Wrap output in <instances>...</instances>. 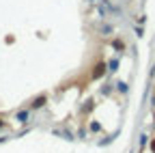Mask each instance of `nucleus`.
Wrapping results in <instances>:
<instances>
[{
	"instance_id": "f257e3e1",
	"label": "nucleus",
	"mask_w": 155,
	"mask_h": 153,
	"mask_svg": "<svg viewBox=\"0 0 155 153\" xmlns=\"http://www.w3.org/2000/svg\"><path fill=\"white\" fill-rule=\"evenodd\" d=\"M28 119H30V110H19L15 114V121L17 123H28Z\"/></svg>"
},
{
	"instance_id": "f03ea898",
	"label": "nucleus",
	"mask_w": 155,
	"mask_h": 153,
	"mask_svg": "<svg viewBox=\"0 0 155 153\" xmlns=\"http://www.w3.org/2000/svg\"><path fill=\"white\" fill-rule=\"evenodd\" d=\"M45 101H48V97L45 95H41V97H37L32 104H30V110H37V108H43L45 106Z\"/></svg>"
},
{
	"instance_id": "7ed1b4c3",
	"label": "nucleus",
	"mask_w": 155,
	"mask_h": 153,
	"mask_svg": "<svg viewBox=\"0 0 155 153\" xmlns=\"http://www.w3.org/2000/svg\"><path fill=\"white\" fill-rule=\"evenodd\" d=\"M104 69H106L104 65H97V71H95L93 75H95V78H97V75H101V73H104Z\"/></svg>"
},
{
	"instance_id": "20e7f679",
	"label": "nucleus",
	"mask_w": 155,
	"mask_h": 153,
	"mask_svg": "<svg viewBox=\"0 0 155 153\" xmlns=\"http://www.w3.org/2000/svg\"><path fill=\"white\" fill-rule=\"evenodd\" d=\"M7 138H9V136H0V142H5V140H7Z\"/></svg>"
},
{
	"instance_id": "39448f33",
	"label": "nucleus",
	"mask_w": 155,
	"mask_h": 153,
	"mask_svg": "<svg viewBox=\"0 0 155 153\" xmlns=\"http://www.w3.org/2000/svg\"><path fill=\"white\" fill-rule=\"evenodd\" d=\"M2 127H5V121H0V129H2Z\"/></svg>"
},
{
	"instance_id": "423d86ee",
	"label": "nucleus",
	"mask_w": 155,
	"mask_h": 153,
	"mask_svg": "<svg viewBox=\"0 0 155 153\" xmlns=\"http://www.w3.org/2000/svg\"><path fill=\"white\" fill-rule=\"evenodd\" d=\"M153 151H155V140H153Z\"/></svg>"
},
{
	"instance_id": "0eeeda50",
	"label": "nucleus",
	"mask_w": 155,
	"mask_h": 153,
	"mask_svg": "<svg viewBox=\"0 0 155 153\" xmlns=\"http://www.w3.org/2000/svg\"><path fill=\"white\" fill-rule=\"evenodd\" d=\"M91 2H95V0H91Z\"/></svg>"
}]
</instances>
